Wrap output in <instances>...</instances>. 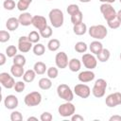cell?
Returning a JSON list of instances; mask_svg holds the SVG:
<instances>
[{
  "instance_id": "17",
  "label": "cell",
  "mask_w": 121,
  "mask_h": 121,
  "mask_svg": "<svg viewBox=\"0 0 121 121\" xmlns=\"http://www.w3.org/2000/svg\"><path fill=\"white\" fill-rule=\"evenodd\" d=\"M32 18H33V16L29 12H24L19 16L18 19H19V22L22 26H27L30 24H32Z\"/></svg>"
},
{
  "instance_id": "26",
  "label": "cell",
  "mask_w": 121,
  "mask_h": 121,
  "mask_svg": "<svg viewBox=\"0 0 121 121\" xmlns=\"http://www.w3.org/2000/svg\"><path fill=\"white\" fill-rule=\"evenodd\" d=\"M36 77V72L34 70H27L25 72L23 76V79L25 82H32Z\"/></svg>"
},
{
  "instance_id": "32",
  "label": "cell",
  "mask_w": 121,
  "mask_h": 121,
  "mask_svg": "<svg viewBox=\"0 0 121 121\" xmlns=\"http://www.w3.org/2000/svg\"><path fill=\"white\" fill-rule=\"evenodd\" d=\"M13 63L17 64V65L24 66L26 64V58L21 54H17L13 57Z\"/></svg>"
},
{
  "instance_id": "8",
  "label": "cell",
  "mask_w": 121,
  "mask_h": 121,
  "mask_svg": "<svg viewBox=\"0 0 121 121\" xmlns=\"http://www.w3.org/2000/svg\"><path fill=\"white\" fill-rule=\"evenodd\" d=\"M106 105L110 108H113L117 105H120L121 104V93H113V94H111L109 95L107 97H106Z\"/></svg>"
},
{
  "instance_id": "3",
  "label": "cell",
  "mask_w": 121,
  "mask_h": 121,
  "mask_svg": "<svg viewBox=\"0 0 121 121\" xmlns=\"http://www.w3.org/2000/svg\"><path fill=\"white\" fill-rule=\"evenodd\" d=\"M57 94L60 98L64 99L65 101L71 102L74 98V94L71 88L66 84H60L57 88Z\"/></svg>"
},
{
  "instance_id": "41",
  "label": "cell",
  "mask_w": 121,
  "mask_h": 121,
  "mask_svg": "<svg viewBox=\"0 0 121 121\" xmlns=\"http://www.w3.org/2000/svg\"><path fill=\"white\" fill-rule=\"evenodd\" d=\"M9 38H10V35L8 31H6V30H1L0 31V42L1 43L8 42L9 40Z\"/></svg>"
},
{
  "instance_id": "24",
  "label": "cell",
  "mask_w": 121,
  "mask_h": 121,
  "mask_svg": "<svg viewBox=\"0 0 121 121\" xmlns=\"http://www.w3.org/2000/svg\"><path fill=\"white\" fill-rule=\"evenodd\" d=\"M33 70L38 75H43L45 73V71H46V65L42 61H38V62H36L34 64Z\"/></svg>"
},
{
  "instance_id": "12",
  "label": "cell",
  "mask_w": 121,
  "mask_h": 121,
  "mask_svg": "<svg viewBox=\"0 0 121 121\" xmlns=\"http://www.w3.org/2000/svg\"><path fill=\"white\" fill-rule=\"evenodd\" d=\"M0 82L7 89H11L12 87H14V85L16 83L14 81V78L9 74L5 73V72L0 74Z\"/></svg>"
},
{
  "instance_id": "11",
  "label": "cell",
  "mask_w": 121,
  "mask_h": 121,
  "mask_svg": "<svg viewBox=\"0 0 121 121\" xmlns=\"http://www.w3.org/2000/svg\"><path fill=\"white\" fill-rule=\"evenodd\" d=\"M82 62L84 64V66L86 68H88L89 70H92L94 68L96 67V59L95 58L94 55L92 54H89V53H86V54H83L82 55Z\"/></svg>"
},
{
  "instance_id": "35",
  "label": "cell",
  "mask_w": 121,
  "mask_h": 121,
  "mask_svg": "<svg viewBox=\"0 0 121 121\" xmlns=\"http://www.w3.org/2000/svg\"><path fill=\"white\" fill-rule=\"evenodd\" d=\"M6 54L9 58H13L15 55H17V48L14 45H9L6 49Z\"/></svg>"
},
{
  "instance_id": "4",
  "label": "cell",
  "mask_w": 121,
  "mask_h": 121,
  "mask_svg": "<svg viewBox=\"0 0 121 121\" xmlns=\"http://www.w3.org/2000/svg\"><path fill=\"white\" fill-rule=\"evenodd\" d=\"M100 11L103 14V17L107 22L115 19L117 15V12L115 11V9L109 3H103L100 6Z\"/></svg>"
},
{
  "instance_id": "1",
  "label": "cell",
  "mask_w": 121,
  "mask_h": 121,
  "mask_svg": "<svg viewBox=\"0 0 121 121\" xmlns=\"http://www.w3.org/2000/svg\"><path fill=\"white\" fill-rule=\"evenodd\" d=\"M49 20H50V23L53 26V27H56V28L60 27L63 25V21H64L62 11L59 9H51L49 12Z\"/></svg>"
},
{
  "instance_id": "29",
  "label": "cell",
  "mask_w": 121,
  "mask_h": 121,
  "mask_svg": "<svg viewBox=\"0 0 121 121\" xmlns=\"http://www.w3.org/2000/svg\"><path fill=\"white\" fill-rule=\"evenodd\" d=\"M82 18H83V15H82V12L79 10L78 12L71 15V22L73 25H77V24H79L82 22Z\"/></svg>"
},
{
  "instance_id": "44",
  "label": "cell",
  "mask_w": 121,
  "mask_h": 121,
  "mask_svg": "<svg viewBox=\"0 0 121 121\" xmlns=\"http://www.w3.org/2000/svg\"><path fill=\"white\" fill-rule=\"evenodd\" d=\"M71 120L72 121H84V118H83V116H81L79 114H75L74 113L71 117Z\"/></svg>"
},
{
  "instance_id": "49",
  "label": "cell",
  "mask_w": 121,
  "mask_h": 121,
  "mask_svg": "<svg viewBox=\"0 0 121 121\" xmlns=\"http://www.w3.org/2000/svg\"><path fill=\"white\" fill-rule=\"evenodd\" d=\"M116 18L119 20V21H121V9L117 12V15H116Z\"/></svg>"
},
{
  "instance_id": "37",
  "label": "cell",
  "mask_w": 121,
  "mask_h": 121,
  "mask_svg": "<svg viewBox=\"0 0 121 121\" xmlns=\"http://www.w3.org/2000/svg\"><path fill=\"white\" fill-rule=\"evenodd\" d=\"M3 6L7 10H12L15 8V6H17V4H15L13 0H5Z\"/></svg>"
},
{
  "instance_id": "33",
  "label": "cell",
  "mask_w": 121,
  "mask_h": 121,
  "mask_svg": "<svg viewBox=\"0 0 121 121\" xmlns=\"http://www.w3.org/2000/svg\"><path fill=\"white\" fill-rule=\"evenodd\" d=\"M28 40L32 43H37L39 41H40V37H41V35H40V33H38L37 31H31V32H29V34H28Z\"/></svg>"
},
{
  "instance_id": "9",
  "label": "cell",
  "mask_w": 121,
  "mask_h": 121,
  "mask_svg": "<svg viewBox=\"0 0 121 121\" xmlns=\"http://www.w3.org/2000/svg\"><path fill=\"white\" fill-rule=\"evenodd\" d=\"M32 47V43L28 40V37L26 36H22L19 38L18 41V49L22 53H26L28 52Z\"/></svg>"
},
{
  "instance_id": "42",
  "label": "cell",
  "mask_w": 121,
  "mask_h": 121,
  "mask_svg": "<svg viewBox=\"0 0 121 121\" xmlns=\"http://www.w3.org/2000/svg\"><path fill=\"white\" fill-rule=\"evenodd\" d=\"M13 88H14L15 92H17V93H21V92H23V91L25 90V88H26L25 82H24V81H17V82L15 83V85H14Z\"/></svg>"
},
{
  "instance_id": "34",
  "label": "cell",
  "mask_w": 121,
  "mask_h": 121,
  "mask_svg": "<svg viewBox=\"0 0 121 121\" xmlns=\"http://www.w3.org/2000/svg\"><path fill=\"white\" fill-rule=\"evenodd\" d=\"M40 35L43 38H49L52 35V28L49 26H46L44 28H43L42 30H40Z\"/></svg>"
},
{
  "instance_id": "40",
  "label": "cell",
  "mask_w": 121,
  "mask_h": 121,
  "mask_svg": "<svg viewBox=\"0 0 121 121\" xmlns=\"http://www.w3.org/2000/svg\"><path fill=\"white\" fill-rule=\"evenodd\" d=\"M107 23H108V26H109L111 28H112V29L118 28V27L120 26V25H121V21H119L117 18H115V19H113V20H111V21H108Z\"/></svg>"
},
{
  "instance_id": "36",
  "label": "cell",
  "mask_w": 121,
  "mask_h": 121,
  "mask_svg": "<svg viewBox=\"0 0 121 121\" xmlns=\"http://www.w3.org/2000/svg\"><path fill=\"white\" fill-rule=\"evenodd\" d=\"M47 73V76L49 78H56L58 77V74H59V71L56 67H49L46 71Z\"/></svg>"
},
{
  "instance_id": "25",
  "label": "cell",
  "mask_w": 121,
  "mask_h": 121,
  "mask_svg": "<svg viewBox=\"0 0 121 121\" xmlns=\"http://www.w3.org/2000/svg\"><path fill=\"white\" fill-rule=\"evenodd\" d=\"M39 87L42 89V90H48L51 88L52 86V82L50 80V78H43L39 80Z\"/></svg>"
},
{
  "instance_id": "14",
  "label": "cell",
  "mask_w": 121,
  "mask_h": 121,
  "mask_svg": "<svg viewBox=\"0 0 121 121\" xmlns=\"http://www.w3.org/2000/svg\"><path fill=\"white\" fill-rule=\"evenodd\" d=\"M32 25L36 28H38L39 30H42L43 28H44L47 26V22H46V19L43 16H42V15H35L32 18Z\"/></svg>"
},
{
  "instance_id": "13",
  "label": "cell",
  "mask_w": 121,
  "mask_h": 121,
  "mask_svg": "<svg viewBox=\"0 0 121 121\" xmlns=\"http://www.w3.org/2000/svg\"><path fill=\"white\" fill-rule=\"evenodd\" d=\"M55 62H56V65L58 66V68H60V69L66 68V66L69 63L68 57H67L66 53L65 52H60V53H58L56 55V57H55Z\"/></svg>"
},
{
  "instance_id": "48",
  "label": "cell",
  "mask_w": 121,
  "mask_h": 121,
  "mask_svg": "<svg viewBox=\"0 0 121 121\" xmlns=\"http://www.w3.org/2000/svg\"><path fill=\"white\" fill-rule=\"evenodd\" d=\"M31 120H34V121H38V118L37 117H34V116H30L27 118V121H31Z\"/></svg>"
},
{
  "instance_id": "43",
  "label": "cell",
  "mask_w": 121,
  "mask_h": 121,
  "mask_svg": "<svg viewBox=\"0 0 121 121\" xmlns=\"http://www.w3.org/2000/svg\"><path fill=\"white\" fill-rule=\"evenodd\" d=\"M52 118H53L52 114L50 112H44L43 113L41 114V117H40V119L42 121H51Z\"/></svg>"
},
{
  "instance_id": "10",
  "label": "cell",
  "mask_w": 121,
  "mask_h": 121,
  "mask_svg": "<svg viewBox=\"0 0 121 121\" xmlns=\"http://www.w3.org/2000/svg\"><path fill=\"white\" fill-rule=\"evenodd\" d=\"M74 92L81 98H87L91 94V90L86 84H77L74 88Z\"/></svg>"
},
{
  "instance_id": "16",
  "label": "cell",
  "mask_w": 121,
  "mask_h": 121,
  "mask_svg": "<svg viewBox=\"0 0 121 121\" xmlns=\"http://www.w3.org/2000/svg\"><path fill=\"white\" fill-rule=\"evenodd\" d=\"M78 80L83 82V83H86V82H89V81H92L94 78H95V73L92 72L91 70H88V71H83L81 73H79L78 75Z\"/></svg>"
},
{
  "instance_id": "50",
  "label": "cell",
  "mask_w": 121,
  "mask_h": 121,
  "mask_svg": "<svg viewBox=\"0 0 121 121\" xmlns=\"http://www.w3.org/2000/svg\"><path fill=\"white\" fill-rule=\"evenodd\" d=\"M78 1H80V2H82V3H88V2H90L91 0H78Z\"/></svg>"
},
{
  "instance_id": "38",
  "label": "cell",
  "mask_w": 121,
  "mask_h": 121,
  "mask_svg": "<svg viewBox=\"0 0 121 121\" xmlns=\"http://www.w3.org/2000/svg\"><path fill=\"white\" fill-rule=\"evenodd\" d=\"M79 10H80V9H79V7H78V5H76V4H71V5H69V6L67 7V12H68V14H70V15H73V14L78 12Z\"/></svg>"
},
{
  "instance_id": "6",
  "label": "cell",
  "mask_w": 121,
  "mask_h": 121,
  "mask_svg": "<svg viewBox=\"0 0 121 121\" xmlns=\"http://www.w3.org/2000/svg\"><path fill=\"white\" fill-rule=\"evenodd\" d=\"M25 104L28 107H34L41 103L42 101V95L39 92H31L27 94L25 96Z\"/></svg>"
},
{
  "instance_id": "22",
  "label": "cell",
  "mask_w": 121,
  "mask_h": 121,
  "mask_svg": "<svg viewBox=\"0 0 121 121\" xmlns=\"http://www.w3.org/2000/svg\"><path fill=\"white\" fill-rule=\"evenodd\" d=\"M68 67L72 72H78L81 67V62L78 59H72L69 60Z\"/></svg>"
},
{
  "instance_id": "2",
  "label": "cell",
  "mask_w": 121,
  "mask_h": 121,
  "mask_svg": "<svg viewBox=\"0 0 121 121\" xmlns=\"http://www.w3.org/2000/svg\"><path fill=\"white\" fill-rule=\"evenodd\" d=\"M89 35L92 37V38H95L96 40H102L104 39L107 34H108V31H107V28L103 26V25H96V26H92L89 30Z\"/></svg>"
},
{
  "instance_id": "18",
  "label": "cell",
  "mask_w": 121,
  "mask_h": 121,
  "mask_svg": "<svg viewBox=\"0 0 121 121\" xmlns=\"http://www.w3.org/2000/svg\"><path fill=\"white\" fill-rule=\"evenodd\" d=\"M20 25V22H19V19L15 18V17H10L8 19L7 23H6V26L8 28V30H10V31H14L18 28Z\"/></svg>"
},
{
  "instance_id": "31",
  "label": "cell",
  "mask_w": 121,
  "mask_h": 121,
  "mask_svg": "<svg viewBox=\"0 0 121 121\" xmlns=\"http://www.w3.org/2000/svg\"><path fill=\"white\" fill-rule=\"evenodd\" d=\"M87 48H88L87 44L85 43H83V42H78L75 44V50L78 53H85Z\"/></svg>"
},
{
  "instance_id": "51",
  "label": "cell",
  "mask_w": 121,
  "mask_h": 121,
  "mask_svg": "<svg viewBox=\"0 0 121 121\" xmlns=\"http://www.w3.org/2000/svg\"><path fill=\"white\" fill-rule=\"evenodd\" d=\"M120 60H121V53H120Z\"/></svg>"
},
{
  "instance_id": "46",
  "label": "cell",
  "mask_w": 121,
  "mask_h": 121,
  "mask_svg": "<svg viewBox=\"0 0 121 121\" xmlns=\"http://www.w3.org/2000/svg\"><path fill=\"white\" fill-rule=\"evenodd\" d=\"M110 121H121V116L120 115H112L110 118Z\"/></svg>"
},
{
  "instance_id": "20",
  "label": "cell",
  "mask_w": 121,
  "mask_h": 121,
  "mask_svg": "<svg viewBox=\"0 0 121 121\" xmlns=\"http://www.w3.org/2000/svg\"><path fill=\"white\" fill-rule=\"evenodd\" d=\"M89 48H90V51H91L93 54L97 55V54L103 49V46H102V43H101L100 42H98V41H94V42L91 43Z\"/></svg>"
},
{
  "instance_id": "21",
  "label": "cell",
  "mask_w": 121,
  "mask_h": 121,
  "mask_svg": "<svg viewBox=\"0 0 121 121\" xmlns=\"http://www.w3.org/2000/svg\"><path fill=\"white\" fill-rule=\"evenodd\" d=\"M73 30H74V33L77 34V35H83L86 33L87 31V26L84 23H79V24H77V25H74V27H73Z\"/></svg>"
},
{
  "instance_id": "23",
  "label": "cell",
  "mask_w": 121,
  "mask_h": 121,
  "mask_svg": "<svg viewBox=\"0 0 121 121\" xmlns=\"http://www.w3.org/2000/svg\"><path fill=\"white\" fill-rule=\"evenodd\" d=\"M96 56H97V59H98L99 61H101V62H105V61H107V60L110 59L111 53H110V51H109L108 49L103 48V49H102Z\"/></svg>"
},
{
  "instance_id": "5",
  "label": "cell",
  "mask_w": 121,
  "mask_h": 121,
  "mask_svg": "<svg viewBox=\"0 0 121 121\" xmlns=\"http://www.w3.org/2000/svg\"><path fill=\"white\" fill-rule=\"evenodd\" d=\"M107 88V82L105 79L103 78H98L95 82V85L93 87V95L95 97H102L105 95V91Z\"/></svg>"
},
{
  "instance_id": "27",
  "label": "cell",
  "mask_w": 121,
  "mask_h": 121,
  "mask_svg": "<svg viewBox=\"0 0 121 121\" xmlns=\"http://www.w3.org/2000/svg\"><path fill=\"white\" fill-rule=\"evenodd\" d=\"M60 43L58 39H51L47 43V47L50 51H57L60 48Z\"/></svg>"
},
{
  "instance_id": "15",
  "label": "cell",
  "mask_w": 121,
  "mask_h": 121,
  "mask_svg": "<svg viewBox=\"0 0 121 121\" xmlns=\"http://www.w3.org/2000/svg\"><path fill=\"white\" fill-rule=\"evenodd\" d=\"M18 98L13 95H9L6 96L5 100H4V104L5 107L9 110H13L18 106Z\"/></svg>"
},
{
  "instance_id": "19",
  "label": "cell",
  "mask_w": 121,
  "mask_h": 121,
  "mask_svg": "<svg viewBox=\"0 0 121 121\" xmlns=\"http://www.w3.org/2000/svg\"><path fill=\"white\" fill-rule=\"evenodd\" d=\"M24 66H21V65H17V64H12V66L10 67V72L12 74L13 77L15 78H21L24 76L25 72H24Z\"/></svg>"
},
{
  "instance_id": "28",
  "label": "cell",
  "mask_w": 121,
  "mask_h": 121,
  "mask_svg": "<svg viewBox=\"0 0 121 121\" xmlns=\"http://www.w3.org/2000/svg\"><path fill=\"white\" fill-rule=\"evenodd\" d=\"M44 51H45V47H44V45L42 44V43H37L33 46V53H34L36 56H42V55H43Z\"/></svg>"
},
{
  "instance_id": "52",
  "label": "cell",
  "mask_w": 121,
  "mask_h": 121,
  "mask_svg": "<svg viewBox=\"0 0 121 121\" xmlns=\"http://www.w3.org/2000/svg\"><path fill=\"white\" fill-rule=\"evenodd\" d=\"M119 1H120V3H121V0H119Z\"/></svg>"
},
{
  "instance_id": "53",
  "label": "cell",
  "mask_w": 121,
  "mask_h": 121,
  "mask_svg": "<svg viewBox=\"0 0 121 121\" xmlns=\"http://www.w3.org/2000/svg\"><path fill=\"white\" fill-rule=\"evenodd\" d=\"M49 1H51V0H49Z\"/></svg>"
},
{
  "instance_id": "7",
  "label": "cell",
  "mask_w": 121,
  "mask_h": 121,
  "mask_svg": "<svg viewBox=\"0 0 121 121\" xmlns=\"http://www.w3.org/2000/svg\"><path fill=\"white\" fill-rule=\"evenodd\" d=\"M75 111H76V108L74 106V104H72L71 102L69 101H66L65 103L61 104L59 109H58V112H59V114L60 116H63V117H68V116H72L74 113H75Z\"/></svg>"
},
{
  "instance_id": "39",
  "label": "cell",
  "mask_w": 121,
  "mask_h": 121,
  "mask_svg": "<svg viewBox=\"0 0 121 121\" xmlns=\"http://www.w3.org/2000/svg\"><path fill=\"white\" fill-rule=\"evenodd\" d=\"M10 120L11 121H21V120H23V115L20 112L14 111L10 114Z\"/></svg>"
},
{
  "instance_id": "30",
  "label": "cell",
  "mask_w": 121,
  "mask_h": 121,
  "mask_svg": "<svg viewBox=\"0 0 121 121\" xmlns=\"http://www.w3.org/2000/svg\"><path fill=\"white\" fill-rule=\"evenodd\" d=\"M31 2H32V0H19L17 3V8L20 11H24L28 8V6Z\"/></svg>"
},
{
  "instance_id": "47",
  "label": "cell",
  "mask_w": 121,
  "mask_h": 121,
  "mask_svg": "<svg viewBox=\"0 0 121 121\" xmlns=\"http://www.w3.org/2000/svg\"><path fill=\"white\" fill-rule=\"evenodd\" d=\"M100 2H102V3H109V4H112V3H113L115 0H99Z\"/></svg>"
},
{
  "instance_id": "45",
  "label": "cell",
  "mask_w": 121,
  "mask_h": 121,
  "mask_svg": "<svg viewBox=\"0 0 121 121\" xmlns=\"http://www.w3.org/2000/svg\"><path fill=\"white\" fill-rule=\"evenodd\" d=\"M5 62H6V56H5L3 53H1V54H0V66L4 65Z\"/></svg>"
}]
</instances>
